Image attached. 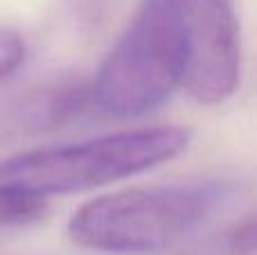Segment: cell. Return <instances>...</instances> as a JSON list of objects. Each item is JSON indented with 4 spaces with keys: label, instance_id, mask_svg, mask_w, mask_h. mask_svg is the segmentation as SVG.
<instances>
[{
    "label": "cell",
    "instance_id": "8992f818",
    "mask_svg": "<svg viewBox=\"0 0 257 255\" xmlns=\"http://www.w3.org/2000/svg\"><path fill=\"white\" fill-rule=\"evenodd\" d=\"M27 59V43L14 27H0V79L14 75Z\"/></svg>",
    "mask_w": 257,
    "mask_h": 255
},
{
    "label": "cell",
    "instance_id": "3957f363",
    "mask_svg": "<svg viewBox=\"0 0 257 255\" xmlns=\"http://www.w3.org/2000/svg\"><path fill=\"white\" fill-rule=\"evenodd\" d=\"M185 63L181 3L140 0L126 30L95 75L90 102L108 117H142L183 86Z\"/></svg>",
    "mask_w": 257,
    "mask_h": 255
},
{
    "label": "cell",
    "instance_id": "277c9868",
    "mask_svg": "<svg viewBox=\"0 0 257 255\" xmlns=\"http://www.w3.org/2000/svg\"><path fill=\"white\" fill-rule=\"evenodd\" d=\"M187 43L183 86L201 104H221L239 84V25L232 0H178Z\"/></svg>",
    "mask_w": 257,
    "mask_h": 255
},
{
    "label": "cell",
    "instance_id": "7a4b0ae2",
    "mask_svg": "<svg viewBox=\"0 0 257 255\" xmlns=\"http://www.w3.org/2000/svg\"><path fill=\"white\" fill-rule=\"evenodd\" d=\"M228 194L223 181L120 190L84 203L70 217L68 235L93 251H163L203 224Z\"/></svg>",
    "mask_w": 257,
    "mask_h": 255
},
{
    "label": "cell",
    "instance_id": "6da1fadb",
    "mask_svg": "<svg viewBox=\"0 0 257 255\" xmlns=\"http://www.w3.org/2000/svg\"><path fill=\"white\" fill-rule=\"evenodd\" d=\"M192 140L185 126H147L34 149L0 161V185L50 197L102 188L178 158Z\"/></svg>",
    "mask_w": 257,
    "mask_h": 255
},
{
    "label": "cell",
    "instance_id": "5b68a950",
    "mask_svg": "<svg viewBox=\"0 0 257 255\" xmlns=\"http://www.w3.org/2000/svg\"><path fill=\"white\" fill-rule=\"evenodd\" d=\"M48 212L45 197L0 185V226H27Z\"/></svg>",
    "mask_w": 257,
    "mask_h": 255
}]
</instances>
